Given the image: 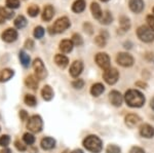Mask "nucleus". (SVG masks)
<instances>
[{
    "label": "nucleus",
    "instance_id": "obj_2",
    "mask_svg": "<svg viewBox=\"0 0 154 153\" xmlns=\"http://www.w3.org/2000/svg\"><path fill=\"white\" fill-rule=\"evenodd\" d=\"M83 146L91 152L94 153H99L102 151L103 148V143H102L101 139L97 136L91 135L88 137H86L83 141Z\"/></svg>",
    "mask_w": 154,
    "mask_h": 153
},
{
    "label": "nucleus",
    "instance_id": "obj_33",
    "mask_svg": "<svg viewBox=\"0 0 154 153\" xmlns=\"http://www.w3.org/2000/svg\"><path fill=\"white\" fill-rule=\"evenodd\" d=\"M23 140L27 145H32L34 142H35V137H34L32 134H30V133H26L23 137Z\"/></svg>",
    "mask_w": 154,
    "mask_h": 153
},
{
    "label": "nucleus",
    "instance_id": "obj_34",
    "mask_svg": "<svg viewBox=\"0 0 154 153\" xmlns=\"http://www.w3.org/2000/svg\"><path fill=\"white\" fill-rule=\"evenodd\" d=\"M44 33H45V31H44V29L42 28L41 26H38V27H36L35 29H34V32H33V34H34V37L37 39H39V38H42L44 35Z\"/></svg>",
    "mask_w": 154,
    "mask_h": 153
},
{
    "label": "nucleus",
    "instance_id": "obj_44",
    "mask_svg": "<svg viewBox=\"0 0 154 153\" xmlns=\"http://www.w3.org/2000/svg\"><path fill=\"white\" fill-rule=\"evenodd\" d=\"M25 46H26L27 48L32 49V48H33V46H34V42H33V40H31V39H28V40L26 41V43H25Z\"/></svg>",
    "mask_w": 154,
    "mask_h": 153
},
{
    "label": "nucleus",
    "instance_id": "obj_17",
    "mask_svg": "<svg viewBox=\"0 0 154 153\" xmlns=\"http://www.w3.org/2000/svg\"><path fill=\"white\" fill-rule=\"evenodd\" d=\"M14 75V72L11 69H2V70H0V82H6Z\"/></svg>",
    "mask_w": 154,
    "mask_h": 153
},
{
    "label": "nucleus",
    "instance_id": "obj_11",
    "mask_svg": "<svg viewBox=\"0 0 154 153\" xmlns=\"http://www.w3.org/2000/svg\"><path fill=\"white\" fill-rule=\"evenodd\" d=\"M83 70V64L81 61H75L70 67V74L72 77H78Z\"/></svg>",
    "mask_w": 154,
    "mask_h": 153
},
{
    "label": "nucleus",
    "instance_id": "obj_49",
    "mask_svg": "<svg viewBox=\"0 0 154 153\" xmlns=\"http://www.w3.org/2000/svg\"><path fill=\"white\" fill-rule=\"evenodd\" d=\"M151 108L154 110V98L152 99V101H151Z\"/></svg>",
    "mask_w": 154,
    "mask_h": 153
},
{
    "label": "nucleus",
    "instance_id": "obj_29",
    "mask_svg": "<svg viewBox=\"0 0 154 153\" xmlns=\"http://www.w3.org/2000/svg\"><path fill=\"white\" fill-rule=\"evenodd\" d=\"M119 24H120V27L123 31H128L131 28L130 19L126 18V17H121L120 20H119Z\"/></svg>",
    "mask_w": 154,
    "mask_h": 153
},
{
    "label": "nucleus",
    "instance_id": "obj_32",
    "mask_svg": "<svg viewBox=\"0 0 154 153\" xmlns=\"http://www.w3.org/2000/svg\"><path fill=\"white\" fill-rule=\"evenodd\" d=\"M27 11H28V14L30 17H32V18H34V17H37L39 14V7L35 5V4H32V5H30L28 8H27Z\"/></svg>",
    "mask_w": 154,
    "mask_h": 153
},
{
    "label": "nucleus",
    "instance_id": "obj_42",
    "mask_svg": "<svg viewBox=\"0 0 154 153\" xmlns=\"http://www.w3.org/2000/svg\"><path fill=\"white\" fill-rule=\"evenodd\" d=\"M14 146H16V148L19 150V151H25V150H26V146L22 144V143L20 142V141H16V142H14Z\"/></svg>",
    "mask_w": 154,
    "mask_h": 153
},
{
    "label": "nucleus",
    "instance_id": "obj_22",
    "mask_svg": "<svg viewBox=\"0 0 154 153\" xmlns=\"http://www.w3.org/2000/svg\"><path fill=\"white\" fill-rule=\"evenodd\" d=\"M42 98L45 101H51L54 98V90L49 85H44L41 90Z\"/></svg>",
    "mask_w": 154,
    "mask_h": 153
},
{
    "label": "nucleus",
    "instance_id": "obj_46",
    "mask_svg": "<svg viewBox=\"0 0 154 153\" xmlns=\"http://www.w3.org/2000/svg\"><path fill=\"white\" fill-rule=\"evenodd\" d=\"M136 84L138 85V86H142L143 88H145L146 86H147V84H146V83H144V82H137Z\"/></svg>",
    "mask_w": 154,
    "mask_h": 153
},
{
    "label": "nucleus",
    "instance_id": "obj_10",
    "mask_svg": "<svg viewBox=\"0 0 154 153\" xmlns=\"http://www.w3.org/2000/svg\"><path fill=\"white\" fill-rule=\"evenodd\" d=\"M1 38H2V40L5 41V42H8V43L14 42V41H16L17 38H18V32L12 28H8L7 30H5L1 34Z\"/></svg>",
    "mask_w": 154,
    "mask_h": 153
},
{
    "label": "nucleus",
    "instance_id": "obj_50",
    "mask_svg": "<svg viewBox=\"0 0 154 153\" xmlns=\"http://www.w3.org/2000/svg\"><path fill=\"white\" fill-rule=\"evenodd\" d=\"M101 1H103V2H106V1H108V0H101Z\"/></svg>",
    "mask_w": 154,
    "mask_h": 153
},
{
    "label": "nucleus",
    "instance_id": "obj_18",
    "mask_svg": "<svg viewBox=\"0 0 154 153\" xmlns=\"http://www.w3.org/2000/svg\"><path fill=\"white\" fill-rule=\"evenodd\" d=\"M54 14V7L51 5H46L44 7L43 12H42V20L45 22H49L51 19H53Z\"/></svg>",
    "mask_w": 154,
    "mask_h": 153
},
{
    "label": "nucleus",
    "instance_id": "obj_31",
    "mask_svg": "<svg viewBox=\"0 0 154 153\" xmlns=\"http://www.w3.org/2000/svg\"><path fill=\"white\" fill-rule=\"evenodd\" d=\"M24 102L25 104H27L30 107H34L37 104V100L33 95H26L24 98Z\"/></svg>",
    "mask_w": 154,
    "mask_h": 153
},
{
    "label": "nucleus",
    "instance_id": "obj_19",
    "mask_svg": "<svg viewBox=\"0 0 154 153\" xmlns=\"http://www.w3.org/2000/svg\"><path fill=\"white\" fill-rule=\"evenodd\" d=\"M73 42L72 40H68V39H65V40H62L60 42V49H61L62 53H70V51L73 49Z\"/></svg>",
    "mask_w": 154,
    "mask_h": 153
},
{
    "label": "nucleus",
    "instance_id": "obj_8",
    "mask_svg": "<svg viewBox=\"0 0 154 153\" xmlns=\"http://www.w3.org/2000/svg\"><path fill=\"white\" fill-rule=\"evenodd\" d=\"M116 61L122 67H131L134 64V58L128 53H119L116 57Z\"/></svg>",
    "mask_w": 154,
    "mask_h": 153
},
{
    "label": "nucleus",
    "instance_id": "obj_51",
    "mask_svg": "<svg viewBox=\"0 0 154 153\" xmlns=\"http://www.w3.org/2000/svg\"><path fill=\"white\" fill-rule=\"evenodd\" d=\"M153 12H154V8H153Z\"/></svg>",
    "mask_w": 154,
    "mask_h": 153
},
{
    "label": "nucleus",
    "instance_id": "obj_15",
    "mask_svg": "<svg viewBox=\"0 0 154 153\" xmlns=\"http://www.w3.org/2000/svg\"><path fill=\"white\" fill-rule=\"evenodd\" d=\"M41 148L44 150H51L54 148L56 146V140L54 138H51V137H46V138H43L41 140Z\"/></svg>",
    "mask_w": 154,
    "mask_h": 153
},
{
    "label": "nucleus",
    "instance_id": "obj_36",
    "mask_svg": "<svg viewBox=\"0 0 154 153\" xmlns=\"http://www.w3.org/2000/svg\"><path fill=\"white\" fill-rule=\"evenodd\" d=\"M9 142H11V138H9V136L3 135V136L0 137V146L1 147H6L7 145L9 144Z\"/></svg>",
    "mask_w": 154,
    "mask_h": 153
},
{
    "label": "nucleus",
    "instance_id": "obj_14",
    "mask_svg": "<svg viewBox=\"0 0 154 153\" xmlns=\"http://www.w3.org/2000/svg\"><path fill=\"white\" fill-rule=\"evenodd\" d=\"M140 134L142 137L150 139V138H152L154 136V127L149 124H144L140 129Z\"/></svg>",
    "mask_w": 154,
    "mask_h": 153
},
{
    "label": "nucleus",
    "instance_id": "obj_4",
    "mask_svg": "<svg viewBox=\"0 0 154 153\" xmlns=\"http://www.w3.org/2000/svg\"><path fill=\"white\" fill-rule=\"evenodd\" d=\"M42 127H43V122L39 115H33L29 118L28 123H27V127L32 133H39L41 132Z\"/></svg>",
    "mask_w": 154,
    "mask_h": 153
},
{
    "label": "nucleus",
    "instance_id": "obj_5",
    "mask_svg": "<svg viewBox=\"0 0 154 153\" xmlns=\"http://www.w3.org/2000/svg\"><path fill=\"white\" fill-rule=\"evenodd\" d=\"M70 27V21L67 17H63V18H60L54 22L53 26L54 33H62L65 30Z\"/></svg>",
    "mask_w": 154,
    "mask_h": 153
},
{
    "label": "nucleus",
    "instance_id": "obj_1",
    "mask_svg": "<svg viewBox=\"0 0 154 153\" xmlns=\"http://www.w3.org/2000/svg\"><path fill=\"white\" fill-rule=\"evenodd\" d=\"M125 100L128 106L135 107V108L142 107L144 105V103H145V98H144L143 93L136 90H128V92L125 93Z\"/></svg>",
    "mask_w": 154,
    "mask_h": 153
},
{
    "label": "nucleus",
    "instance_id": "obj_6",
    "mask_svg": "<svg viewBox=\"0 0 154 153\" xmlns=\"http://www.w3.org/2000/svg\"><path fill=\"white\" fill-rule=\"evenodd\" d=\"M33 69L35 71L36 77L38 79H44L48 75V72H46L45 66H44L43 62H42L40 59H36L33 62Z\"/></svg>",
    "mask_w": 154,
    "mask_h": 153
},
{
    "label": "nucleus",
    "instance_id": "obj_24",
    "mask_svg": "<svg viewBox=\"0 0 154 153\" xmlns=\"http://www.w3.org/2000/svg\"><path fill=\"white\" fill-rule=\"evenodd\" d=\"M14 16V11H9L6 8H4V7H0V24L4 23V21L7 19H11Z\"/></svg>",
    "mask_w": 154,
    "mask_h": 153
},
{
    "label": "nucleus",
    "instance_id": "obj_20",
    "mask_svg": "<svg viewBox=\"0 0 154 153\" xmlns=\"http://www.w3.org/2000/svg\"><path fill=\"white\" fill-rule=\"evenodd\" d=\"M91 11L93 14V17L97 20H101L102 16H103V11H102L100 5L97 2H93L91 5Z\"/></svg>",
    "mask_w": 154,
    "mask_h": 153
},
{
    "label": "nucleus",
    "instance_id": "obj_27",
    "mask_svg": "<svg viewBox=\"0 0 154 153\" xmlns=\"http://www.w3.org/2000/svg\"><path fill=\"white\" fill-rule=\"evenodd\" d=\"M19 58L20 61H21V64L24 66V67H28L30 65V62H31V59H30L29 55H27L24 50H21L19 54Z\"/></svg>",
    "mask_w": 154,
    "mask_h": 153
},
{
    "label": "nucleus",
    "instance_id": "obj_40",
    "mask_svg": "<svg viewBox=\"0 0 154 153\" xmlns=\"http://www.w3.org/2000/svg\"><path fill=\"white\" fill-rule=\"evenodd\" d=\"M72 85H73L74 88H82L84 85V81L81 79H77L72 82Z\"/></svg>",
    "mask_w": 154,
    "mask_h": 153
},
{
    "label": "nucleus",
    "instance_id": "obj_21",
    "mask_svg": "<svg viewBox=\"0 0 154 153\" xmlns=\"http://www.w3.org/2000/svg\"><path fill=\"white\" fill-rule=\"evenodd\" d=\"M140 117L136 114H128V116L125 117V123L128 127H134L140 122Z\"/></svg>",
    "mask_w": 154,
    "mask_h": 153
},
{
    "label": "nucleus",
    "instance_id": "obj_16",
    "mask_svg": "<svg viewBox=\"0 0 154 153\" xmlns=\"http://www.w3.org/2000/svg\"><path fill=\"white\" fill-rule=\"evenodd\" d=\"M25 84L27 87L31 88V90H37L38 87V78L34 75H29L25 79Z\"/></svg>",
    "mask_w": 154,
    "mask_h": 153
},
{
    "label": "nucleus",
    "instance_id": "obj_30",
    "mask_svg": "<svg viewBox=\"0 0 154 153\" xmlns=\"http://www.w3.org/2000/svg\"><path fill=\"white\" fill-rule=\"evenodd\" d=\"M113 21V18H112V14H110L109 11H105L102 16V18L100 20V22L102 24L104 25H109L110 23H112Z\"/></svg>",
    "mask_w": 154,
    "mask_h": 153
},
{
    "label": "nucleus",
    "instance_id": "obj_45",
    "mask_svg": "<svg viewBox=\"0 0 154 153\" xmlns=\"http://www.w3.org/2000/svg\"><path fill=\"white\" fill-rule=\"evenodd\" d=\"M20 117H21L22 120H26L28 118V114L25 110H21L20 111Z\"/></svg>",
    "mask_w": 154,
    "mask_h": 153
},
{
    "label": "nucleus",
    "instance_id": "obj_12",
    "mask_svg": "<svg viewBox=\"0 0 154 153\" xmlns=\"http://www.w3.org/2000/svg\"><path fill=\"white\" fill-rule=\"evenodd\" d=\"M109 99H110V102L111 104L115 107H119L122 104V101H123V98L121 96V93L117 92V90H112L109 95Z\"/></svg>",
    "mask_w": 154,
    "mask_h": 153
},
{
    "label": "nucleus",
    "instance_id": "obj_38",
    "mask_svg": "<svg viewBox=\"0 0 154 153\" xmlns=\"http://www.w3.org/2000/svg\"><path fill=\"white\" fill-rule=\"evenodd\" d=\"M107 153H120V148L116 145H109L106 149Z\"/></svg>",
    "mask_w": 154,
    "mask_h": 153
},
{
    "label": "nucleus",
    "instance_id": "obj_7",
    "mask_svg": "<svg viewBox=\"0 0 154 153\" xmlns=\"http://www.w3.org/2000/svg\"><path fill=\"white\" fill-rule=\"evenodd\" d=\"M103 77L108 84H115L118 80L119 73L115 68H109L108 70H105Z\"/></svg>",
    "mask_w": 154,
    "mask_h": 153
},
{
    "label": "nucleus",
    "instance_id": "obj_35",
    "mask_svg": "<svg viewBox=\"0 0 154 153\" xmlns=\"http://www.w3.org/2000/svg\"><path fill=\"white\" fill-rule=\"evenodd\" d=\"M72 42L77 46H80V45H82L83 40L79 34H73V36H72Z\"/></svg>",
    "mask_w": 154,
    "mask_h": 153
},
{
    "label": "nucleus",
    "instance_id": "obj_47",
    "mask_svg": "<svg viewBox=\"0 0 154 153\" xmlns=\"http://www.w3.org/2000/svg\"><path fill=\"white\" fill-rule=\"evenodd\" d=\"M11 151L9 149H7V148H4L3 150H1V151H0V153H11Z\"/></svg>",
    "mask_w": 154,
    "mask_h": 153
},
{
    "label": "nucleus",
    "instance_id": "obj_39",
    "mask_svg": "<svg viewBox=\"0 0 154 153\" xmlns=\"http://www.w3.org/2000/svg\"><path fill=\"white\" fill-rule=\"evenodd\" d=\"M96 43L98 44L100 47H104V46L106 45V38L104 36L96 37Z\"/></svg>",
    "mask_w": 154,
    "mask_h": 153
},
{
    "label": "nucleus",
    "instance_id": "obj_28",
    "mask_svg": "<svg viewBox=\"0 0 154 153\" xmlns=\"http://www.w3.org/2000/svg\"><path fill=\"white\" fill-rule=\"evenodd\" d=\"M26 25H27V20L24 16H19V17H17L16 20H14V26H16L18 29L24 28Z\"/></svg>",
    "mask_w": 154,
    "mask_h": 153
},
{
    "label": "nucleus",
    "instance_id": "obj_48",
    "mask_svg": "<svg viewBox=\"0 0 154 153\" xmlns=\"http://www.w3.org/2000/svg\"><path fill=\"white\" fill-rule=\"evenodd\" d=\"M71 153H83L82 150H80V149H75V150H73Z\"/></svg>",
    "mask_w": 154,
    "mask_h": 153
},
{
    "label": "nucleus",
    "instance_id": "obj_43",
    "mask_svg": "<svg viewBox=\"0 0 154 153\" xmlns=\"http://www.w3.org/2000/svg\"><path fill=\"white\" fill-rule=\"evenodd\" d=\"M130 153H145V151H144V149H142L141 147L134 146V147H131V149L130 150Z\"/></svg>",
    "mask_w": 154,
    "mask_h": 153
},
{
    "label": "nucleus",
    "instance_id": "obj_37",
    "mask_svg": "<svg viewBox=\"0 0 154 153\" xmlns=\"http://www.w3.org/2000/svg\"><path fill=\"white\" fill-rule=\"evenodd\" d=\"M6 5L8 8L11 9L18 8L20 6V1L19 0H6Z\"/></svg>",
    "mask_w": 154,
    "mask_h": 153
},
{
    "label": "nucleus",
    "instance_id": "obj_25",
    "mask_svg": "<svg viewBox=\"0 0 154 153\" xmlns=\"http://www.w3.org/2000/svg\"><path fill=\"white\" fill-rule=\"evenodd\" d=\"M85 8V1L84 0H76L72 5V11L76 14H80Z\"/></svg>",
    "mask_w": 154,
    "mask_h": 153
},
{
    "label": "nucleus",
    "instance_id": "obj_13",
    "mask_svg": "<svg viewBox=\"0 0 154 153\" xmlns=\"http://www.w3.org/2000/svg\"><path fill=\"white\" fill-rule=\"evenodd\" d=\"M128 5H130L131 11L136 14H139L143 11L144 8V2L143 0H130L128 2Z\"/></svg>",
    "mask_w": 154,
    "mask_h": 153
},
{
    "label": "nucleus",
    "instance_id": "obj_26",
    "mask_svg": "<svg viewBox=\"0 0 154 153\" xmlns=\"http://www.w3.org/2000/svg\"><path fill=\"white\" fill-rule=\"evenodd\" d=\"M104 90H105V87L102 83H96L91 87V93L94 97H99L101 93H103Z\"/></svg>",
    "mask_w": 154,
    "mask_h": 153
},
{
    "label": "nucleus",
    "instance_id": "obj_3",
    "mask_svg": "<svg viewBox=\"0 0 154 153\" xmlns=\"http://www.w3.org/2000/svg\"><path fill=\"white\" fill-rule=\"evenodd\" d=\"M137 35L144 42H151L154 39V33L149 27L141 26L137 30Z\"/></svg>",
    "mask_w": 154,
    "mask_h": 153
},
{
    "label": "nucleus",
    "instance_id": "obj_41",
    "mask_svg": "<svg viewBox=\"0 0 154 153\" xmlns=\"http://www.w3.org/2000/svg\"><path fill=\"white\" fill-rule=\"evenodd\" d=\"M147 22L149 25V28L154 32V17L153 16H148L147 17Z\"/></svg>",
    "mask_w": 154,
    "mask_h": 153
},
{
    "label": "nucleus",
    "instance_id": "obj_9",
    "mask_svg": "<svg viewBox=\"0 0 154 153\" xmlns=\"http://www.w3.org/2000/svg\"><path fill=\"white\" fill-rule=\"evenodd\" d=\"M96 62L104 70H108L110 68V58L105 53H99L96 56Z\"/></svg>",
    "mask_w": 154,
    "mask_h": 153
},
{
    "label": "nucleus",
    "instance_id": "obj_23",
    "mask_svg": "<svg viewBox=\"0 0 154 153\" xmlns=\"http://www.w3.org/2000/svg\"><path fill=\"white\" fill-rule=\"evenodd\" d=\"M54 62L60 68H66L69 64L68 58L64 55H57L56 58H54Z\"/></svg>",
    "mask_w": 154,
    "mask_h": 153
}]
</instances>
